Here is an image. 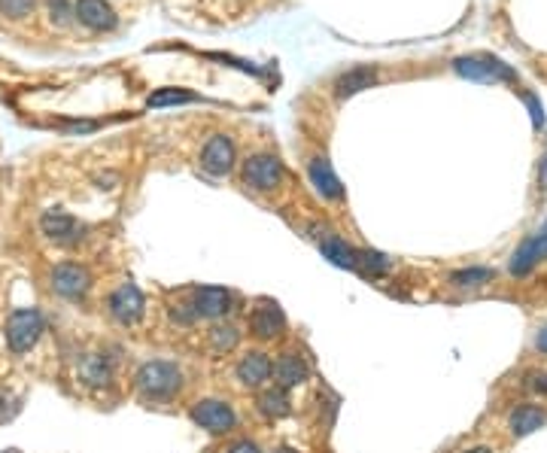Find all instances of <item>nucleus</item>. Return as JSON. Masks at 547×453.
Masks as SVG:
<instances>
[{
    "mask_svg": "<svg viewBox=\"0 0 547 453\" xmlns=\"http://www.w3.org/2000/svg\"><path fill=\"white\" fill-rule=\"evenodd\" d=\"M453 71H457L462 80H472V82H483V86H496V82H514L517 73L505 64L502 58L496 56H459L453 61Z\"/></svg>",
    "mask_w": 547,
    "mask_h": 453,
    "instance_id": "f257e3e1",
    "label": "nucleus"
},
{
    "mask_svg": "<svg viewBox=\"0 0 547 453\" xmlns=\"http://www.w3.org/2000/svg\"><path fill=\"white\" fill-rule=\"evenodd\" d=\"M183 387V372L174 363L156 359V363H143L137 372V389L146 398H167Z\"/></svg>",
    "mask_w": 547,
    "mask_h": 453,
    "instance_id": "f03ea898",
    "label": "nucleus"
},
{
    "mask_svg": "<svg viewBox=\"0 0 547 453\" xmlns=\"http://www.w3.org/2000/svg\"><path fill=\"white\" fill-rule=\"evenodd\" d=\"M43 335V317L37 307H19L6 320V344L13 353H28Z\"/></svg>",
    "mask_w": 547,
    "mask_h": 453,
    "instance_id": "7ed1b4c3",
    "label": "nucleus"
},
{
    "mask_svg": "<svg viewBox=\"0 0 547 453\" xmlns=\"http://www.w3.org/2000/svg\"><path fill=\"white\" fill-rule=\"evenodd\" d=\"M52 289L61 298H71V302H80V298L89 295L91 289V274L89 268L76 265V262H61L52 268Z\"/></svg>",
    "mask_w": 547,
    "mask_h": 453,
    "instance_id": "20e7f679",
    "label": "nucleus"
},
{
    "mask_svg": "<svg viewBox=\"0 0 547 453\" xmlns=\"http://www.w3.org/2000/svg\"><path fill=\"white\" fill-rule=\"evenodd\" d=\"M192 420H195L198 426L207 429V432H231L237 423V414L231 411L228 402H222V398H204V402L192 405Z\"/></svg>",
    "mask_w": 547,
    "mask_h": 453,
    "instance_id": "39448f33",
    "label": "nucleus"
},
{
    "mask_svg": "<svg viewBox=\"0 0 547 453\" xmlns=\"http://www.w3.org/2000/svg\"><path fill=\"white\" fill-rule=\"evenodd\" d=\"M244 180L246 186H252L256 192H271L283 183V165L277 156H265V152H259V156L246 158L244 165Z\"/></svg>",
    "mask_w": 547,
    "mask_h": 453,
    "instance_id": "423d86ee",
    "label": "nucleus"
},
{
    "mask_svg": "<svg viewBox=\"0 0 547 453\" xmlns=\"http://www.w3.org/2000/svg\"><path fill=\"white\" fill-rule=\"evenodd\" d=\"M40 228L49 241H56L58 247H73L86 237V226H80L71 213L64 210H46L43 219H40Z\"/></svg>",
    "mask_w": 547,
    "mask_h": 453,
    "instance_id": "0eeeda50",
    "label": "nucleus"
},
{
    "mask_svg": "<svg viewBox=\"0 0 547 453\" xmlns=\"http://www.w3.org/2000/svg\"><path fill=\"white\" fill-rule=\"evenodd\" d=\"M110 313H113L115 322H122V326H134V322H141L143 313H146L143 293L134 286V283H122V286L110 295Z\"/></svg>",
    "mask_w": 547,
    "mask_h": 453,
    "instance_id": "6e6552de",
    "label": "nucleus"
},
{
    "mask_svg": "<svg viewBox=\"0 0 547 453\" xmlns=\"http://www.w3.org/2000/svg\"><path fill=\"white\" fill-rule=\"evenodd\" d=\"M201 167L213 176H226L235 167V143L226 134H213L201 150Z\"/></svg>",
    "mask_w": 547,
    "mask_h": 453,
    "instance_id": "1a4fd4ad",
    "label": "nucleus"
},
{
    "mask_svg": "<svg viewBox=\"0 0 547 453\" xmlns=\"http://www.w3.org/2000/svg\"><path fill=\"white\" fill-rule=\"evenodd\" d=\"M250 332L259 338V341H274L286 332V317L274 302H261L256 311L250 313Z\"/></svg>",
    "mask_w": 547,
    "mask_h": 453,
    "instance_id": "9d476101",
    "label": "nucleus"
},
{
    "mask_svg": "<svg viewBox=\"0 0 547 453\" xmlns=\"http://www.w3.org/2000/svg\"><path fill=\"white\" fill-rule=\"evenodd\" d=\"M231 307V293L222 286H198L192 289V311L201 320H217Z\"/></svg>",
    "mask_w": 547,
    "mask_h": 453,
    "instance_id": "9b49d317",
    "label": "nucleus"
},
{
    "mask_svg": "<svg viewBox=\"0 0 547 453\" xmlns=\"http://www.w3.org/2000/svg\"><path fill=\"white\" fill-rule=\"evenodd\" d=\"M271 359H268V353L261 350H252L246 353V356L237 363V380L244 383L246 389H261L268 380H271Z\"/></svg>",
    "mask_w": 547,
    "mask_h": 453,
    "instance_id": "f8f14e48",
    "label": "nucleus"
},
{
    "mask_svg": "<svg viewBox=\"0 0 547 453\" xmlns=\"http://www.w3.org/2000/svg\"><path fill=\"white\" fill-rule=\"evenodd\" d=\"M271 378H274V387L292 389L311 378V368H307V363L298 356V353H283V356H277V363L271 365Z\"/></svg>",
    "mask_w": 547,
    "mask_h": 453,
    "instance_id": "ddd939ff",
    "label": "nucleus"
},
{
    "mask_svg": "<svg viewBox=\"0 0 547 453\" xmlns=\"http://www.w3.org/2000/svg\"><path fill=\"white\" fill-rule=\"evenodd\" d=\"M73 15L80 19V25H86L91 30H113L115 21H119L107 0H76Z\"/></svg>",
    "mask_w": 547,
    "mask_h": 453,
    "instance_id": "4468645a",
    "label": "nucleus"
},
{
    "mask_svg": "<svg viewBox=\"0 0 547 453\" xmlns=\"http://www.w3.org/2000/svg\"><path fill=\"white\" fill-rule=\"evenodd\" d=\"M547 423V411L542 405H517V408L511 411V417H508V426H511V435L514 439H526V435L538 432Z\"/></svg>",
    "mask_w": 547,
    "mask_h": 453,
    "instance_id": "2eb2a0df",
    "label": "nucleus"
},
{
    "mask_svg": "<svg viewBox=\"0 0 547 453\" xmlns=\"http://www.w3.org/2000/svg\"><path fill=\"white\" fill-rule=\"evenodd\" d=\"M317 241H320L322 256H326L331 265L346 268V271H356V268H359V250H353L350 244L341 241V237H335V235H317Z\"/></svg>",
    "mask_w": 547,
    "mask_h": 453,
    "instance_id": "dca6fc26",
    "label": "nucleus"
},
{
    "mask_svg": "<svg viewBox=\"0 0 547 453\" xmlns=\"http://www.w3.org/2000/svg\"><path fill=\"white\" fill-rule=\"evenodd\" d=\"M307 174H311V183L317 186V192L322 198H329V201H338V198H344V186L341 180H338V174L331 171V165L326 158H313L311 165H307Z\"/></svg>",
    "mask_w": 547,
    "mask_h": 453,
    "instance_id": "f3484780",
    "label": "nucleus"
},
{
    "mask_svg": "<svg viewBox=\"0 0 547 453\" xmlns=\"http://www.w3.org/2000/svg\"><path fill=\"white\" fill-rule=\"evenodd\" d=\"M76 372H80L82 383H89V387H107V383L113 380L110 363H107L104 356H98V353H86V356L76 363Z\"/></svg>",
    "mask_w": 547,
    "mask_h": 453,
    "instance_id": "a211bd4d",
    "label": "nucleus"
},
{
    "mask_svg": "<svg viewBox=\"0 0 547 453\" xmlns=\"http://www.w3.org/2000/svg\"><path fill=\"white\" fill-rule=\"evenodd\" d=\"M374 80H377L374 67H368V64L350 67V71H346V73L338 76L335 91H338V98H353V95H359L362 89H372V82H374Z\"/></svg>",
    "mask_w": 547,
    "mask_h": 453,
    "instance_id": "6ab92c4d",
    "label": "nucleus"
},
{
    "mask_svg": "<svg viewBox=\"0 0 547 453\" xmlns=\"http://www.w3.org/2000/svg\"><path fill=\"white\" fill-rule=\"evenodd\" d=\"M542 262V256H538V247H535V237L529 235L526 241L520 244L517 250H514V256H511V262H508V271L514 274V278H526L533 268Z\"/></svg>",
    "mask_w": 547,
    "mask_h": 453,
    "instance_id": "aec40b11",
    "label": "nucleus"
},
{
    "mask_svg": "<svg viewBox=\"0 0 547 453\" xmlns=\"http://www.w3.org/2000/svg\"><path fill=\"white\" fill-rule=\"evenodd\" d=\"M259 411L271 420L286 417V414L292 411L289 393L283 387H271V389H265V393H259Z\"/></svg>",
    "mask_w": 547,
    "mask_h": 453,
    "instance_id": "412c9836",
    "label": "nucleus"
},
{
    "mask_svg": "<svg viewBox=\"0 0 547 453\" xmlns=\"http://www.w3.org/2000/svg\"><path fill=\"white\" fill-rule=\"evenodd\" d=\"M492 278H496V271L492 268H481V265H472V268H459V271L450 274V283L453 286H487V283H492Z\"/></svg>",
    "mask_w": 547,
    "mask_h": 453,
    "instance_id": "4be33fe9",
    "label": "nucleus"
},
{
    "mask_svg": "<svg viewBox=\"0 0 547 453\" xmlns=\"http://www.w3.org/2000/svg\"><path fill=\"white\" fill-rule=\"evenodd\" d=\"M241 344V332H237L235 326H213L210 329V347L217 350V353H231Z\"/></svg>",
    "mask_w": 547,
    "mask_h": 453,
    "instance_id": "5701e85b",
    "label": "nucleus"
},
{
    "mask_svg": "<svg viewBox=\"0 0 547 453\" xmlns=\"http://www.w3.org/2000/svg\"><path fill=\"white\" fill-rule=\"evenodd\" d=\"M195 95L186 89H158L156 95H150V107H174V104H192Z\"/></svg>",
    "mask_w": 547,
    "mask_h": 453,
    "instance_id": "b1692460",
    "label": "nucleus"
},
{
    "mask_svg": "<svg viewBox=\"0 0 547 453\" xmlns=\"http://www.w3.org/2000/svg\"><path fill=\"white\" fill-rule=\"evenodd\" d=\"M359 268H365V274H372V278H383V274L389 271L392 262L383 252H374V250H359Z\"/></svg>",
    "mask_w": 547,
    "mask_h": 453,
    "instance_id": "393cba45",
    "label": "nucleus"
},
{
    "mask_svg": "<svg viewBox=\"0 0 547 453\" xmlns=\"http://www.w3.org/2000/svg\"><path fill=\"white\" fill-rule=\"evenodd\" d=\"M34 10V0H0V15L6 19H25Z\"/></svg>",
    "mask_w": 547,
    "mask_h": 453,
    "instance_id": "a878e982",
    "label": "nucleus"
},
{
    "mask_svg": "<svg viewBox=\"0 0 547 453\" xmlns=\"http://www.w3.org/2000/svg\"><path fill=\"white\" fill-rule=\"evenodd\" d=\"M49 13H52V21H58V25H67V21H71V6H67V0H49Z\"/></svg>",
    "mask_w": 547,
    "mask_h": 453,
    "instance_id": "bb28decb",
    "label": "nucleus"
},
{
    "mask_svg": "<svg viewBox=\"0 0 547 453\" xmlns=\"http://www.w3.org/2000/svg\"><path fill=\"white\" fill-rule=\"evenodd\" d=\"M526 387L535 389V393L547 396V372H533V374L526 378Z\"/></svg>",
    "mask_w": 547,
    "mask_h": 453,
    "instance_id": "cd10ccee",
    "label": "nucleus"
},
{
    "mask_svg": "<svg viewBox=\"0 0 547 453\" xmlns=\"http://www.w3.org/2000/svg\"><path fill=\"white\" fill-rule=\"evenodd\" d=\"M526 104H529V113H533L535 128H542L544 125V113H542V104H538V98L535 95H526Z\"/></svg>",
    "mask_w": 547,
    "mask_h": 453,
    "instance_id": "c85d7f7f",
    "label": "nucleus"
},
{
    "mask_svg": "<svg viewBox=\"0 0 547 453\" xmlns=\"http://www.w3.org/2000/svg\"><path fill=\"white\" fill-rule=\"evenodd\" d=\"M533 237H535L538 256H542V259H547V219L542 222V228H538V232H535Z\"/></svg>",
    "mask_w": 547,
    "mask_h": 453,
    "instance_id": "c756f323",
    "label": "nucleus"
},
{
    "mask_svg": "<svg viewBox=\"0 0 547 453\" xmlns=\"http://www.w3.org/2000/svg\"><path fill=\"white\" fill-rule=\"evenodd\" d=\"M228 453H261V450L252 441H237V444H231Z\"/></svg>",
    "mask_w": 547,
    "mask_h": 453,
    "instance_id": "7c9ffc66",
    "label": "nucleus"
},
{
    "mask_svg": "<svg viewBox=\"0 0 547 453\" xmlns=\"http://www.w3.org/2000/svg\"><path fill=\"white\" fill-rule=\"evenodd\" d=\"M535 347L542 350V353H547V326L538 329V335H535Z\"/></svg>",
    "mask_w": 547,
    "mask_h": 453,
    "instance_id": "2f4dec72",
    "label": "nucleus"
},
{
    "mask_svg": "<svg viewBox=\"0 0 547 453\" xmlns=\"http://www.w3.org/2000/svg\"><path fill=\"white\" fill-rule=\"evenodd\" d=\"M538 180H542V189L547 192V156L542 158V174H538Z\"/></svg>",
    "mask_w": 547,
    "mask_h": 453,
    "instance_id": "473e14b6",
    "label": "nucleus"
},
{
    "mask_svg": "<svg viewBox=\"0 0 547 453\" xmlns=\"http://www.w3.org/2000/svg\"><path fill=\"white\" fill-rule=\"evenodd\" d=\"M466 453H492L490 448H472V450H466Z\"/></svg>",
    "mask_w": 547,
    "mask_h": 453,
    "instance_id": "72a5a7b5",
    "label": "nucleus"
},
{
    "mask_svg": "<svg viewBox=\"0 0 547 453\" xmlns=\"http://www.w3.org/2000/svg\"><path fill=\"white\" fill-rule=\"evenodd\" d=\"M277 453H292V450H286V448H283V450H277Z\"/></svg>",
    "mask_w": 547,
    "mask_h": 453,
    "instance_id": "f704fd0d",
    "label": "nucleus"
}]
</instances>
